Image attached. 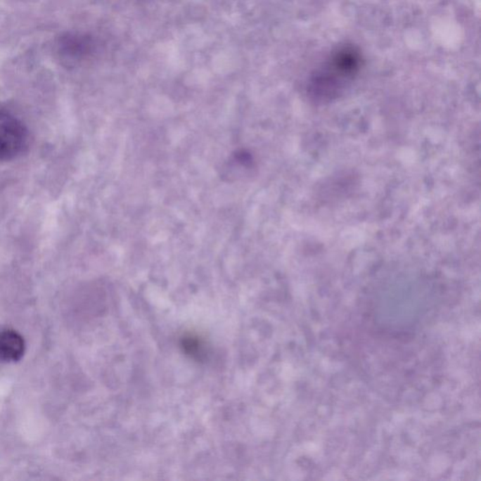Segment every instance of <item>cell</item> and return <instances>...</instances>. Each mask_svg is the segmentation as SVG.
Listing matches in <instances>:
<instances>
[{
  "label": "cell",
  "instance_id": "1",
  "mask_svg": "<svg viewBox=\"0 0 481 481\" xmlns=\"http://www.w3.org/2000/svg\"><path fill=\"white\" fill-rule=\"evenodd\" d=\"M361 61L360 53L354 46L340 47L313 75L312 91L320 98L333 97L357 74Z\"/></svg>",
  "mask_w": 481,
  "mask_h": 481
},
{
  "label": "cell",
  "instance_id": "2",
  "mask_svg": "<svg viewBox=\"0 0 481 481\" xmlns=\"http://www.w3.org/2000/svg\"><path fill=\"white\" fill-rule=\"evenodd\" d=\"M29 135L20 120L0 109V163L12 161L26 149Z\"/></svg>",
  "mask_w": 481,
  "mask_h": 481
},
{
  "label": "cell",
  "instance_id": "3",
  "mask_svg": "<svg viewBox=\"0 0 481 481\" xmlns=\"http://www.w3.org/2000/svg\"><path fill=\"white\" fill-rule=\"evenodd\" d=\"M94 50V41L89 36L67 34L58 43V53L63 60L75 63L84 60Z\"/></svg>",
  "mask_w": 481,
  "mask_h": 481
},
{
  "label": "cell",
  "instance_id": "4",
  "mask_svg": "<svg viewBox=\"0 0 481 481\" xmlns=\"http://www.w3.org/2000/svg\"><path fill=\"white\" fill-rule=\"evenodd\" d=\"M26 351L24 338L13 330L0 332V363L20 361Z\"/></svg>",
  "mask_w": 481,
  "mask_h": 481
}]
</instances>
